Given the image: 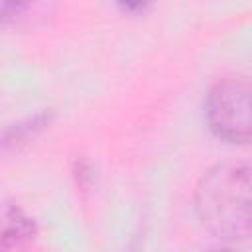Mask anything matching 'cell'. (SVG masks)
<instances>
[{
  "label": "cell",
  "mask_w": 252,
  "mask_h": 252,
  "mask_svg": "<svg viewBox=\"0 0 252 252\" xmlns=\"http://www.w3.org/2000/svg\"><path fill=\"white\" fill-rule=\"evenodd\" d=\"M195 209L203 226L224 240L250 238V167L226 161L211 167L195 189Z\"/></svg>",
  "instance_id": "obj_1"
},
{
  "label": "cell",
  "mask_w": 252,
  "mask_h": 252,
  "mask_svg": "<svg viewBox=\"0 0 252 252\" xmlns=\"http://www.w3.org/2000/svg\"><path fill=\"white\" fill-rule=\"evenodd\" d=\"M205 116L215 136L230 144H246L250 138L248 81L236 77L219 81L207 94Z\"/></svg>",
  "instance_id": "obj_2"
},
{
  "label": "cell",
  "mask_w": 252,
  "mask_h": 252,
  "mask_svg": "<svg viewBox=\"0 0 252 252\" xmlns=\"http://www.w3.org/2000/svg\"><path fill=\"white\" fill-rule=\"evenodd\" d=\"M37 236L35 220L18 205H0V248H20Z\"/></svg>",
  "instance_id": "obj_3"
},
{
  "label": "cell",
  "mask_w": 252,
  "mask_h": 252,
  "mask_svg": "<svg viewBox=\"0 0 252 252\" xmlns=\"http://www.w3.org/2000/svg\"><path fill=\"white\" fill-rule=\"evenodd\" d=\"M53 114L47 110L35 112L32 116H26L22 120H16L12 124H6L0 128V154L14 150L20 144H26L30 138H35L41 130H45V126H49Z\"/></svg>",
  "instance_id": "obj_4"
},
{
  "label": "cell",
  "mask_w": 252,
  "mask_h": 252,
  "mask_svg": "<svg viewBox=\"0 0 252 252\" xmlns=\"http://www.w3.org/2000/svg\"><path fill=\"white\" fill-rule=\"evenodd\" d=\"M35 0H0V22L14 20L24 10H28Z\"/></svg>",
  "instance_id": "obj_5"
},
{
  "label": "cell",
  "mask_w": 252,
  "mask_h": 252,
  "mask_svg": "<svg viewBox=\"0 0 252 252\" xmlns=\"http://www.w3.org/2000/svg\"><path fill=\"white\" fill-rule=\"evenodd\" d=\"M116 4L126 12H140L150 4V0H116Z\"/></svg>",
  "instance_id": "obj_6"
}]
</instances>
